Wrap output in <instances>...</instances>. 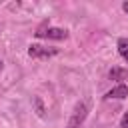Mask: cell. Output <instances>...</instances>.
Returning a JSON list of instances; mask_svg holds the SVG:
<instances>
[{
    "instance_id": "6da1fadb",
    "label": "cell",
    "mask_w": 128,
    "mask_h": 128,
    "mask_svg": "<svg viewBox=\"0 0 128 128\" xmlns=\"http://www.w3.org/2000/svg\"><path fill=\"white\" fill-rule=\"evenodd\" d=\"M86 116H88V106H86L84 102H78V104L74 106V112H72L66 128H80V126L84 124Z\"/></svg>"
},
{
    "instance_id": "7a4b0ae2",
    "label": "cell",
    "mask_w": 128,
    "mask_h": 128,
    "mask_svg": "<svg viewBox=\"0 0 128 128\" xmlns=\"http://www.w3.org/2000/svg\"><path fill=\"white\" fill-rule=\"evenodd\" d=\"M34 34L38 38H50V40H66L68 38V30H64V28H52V26L38 28Z\"/></svg>"
},
{
    "instance_id": "3957f363",
    "label": "cell",
    "mask_w": 128,
    "mask_h": 128,
    "mask_svg": "<svg viewBox=\"0 0 128 128\" xmlns=\"http://www.w3.org/2000/svg\"><path fill=\"white\" fill-rule=\"evenodd\" d=\"M58 54V48H50V46H42V44H30L28 48V56L32 58H52Z\"/></svg>"
},
{
    "instance_id": "277c9868",
    "label": "cell",
    "mask_w": 128,
    "mask_h": 128,
    "mask_svg": "<svg viewBox=\"0 0 128 128\" xmlns=\"http://www.w3.org/2000/svg\"><path fill=\"white\" fill-rule=\"evenodd\" d=\"M126 96H128V86H126V84H118V86H114L112 90H108V92L104 94V100H112V98L122 100V98H126Z\"/></svg>"
},
{
    "instance_id": "5b68a950",
    "label": "cell",
    "mask_w": 128,
    "mask_h": 128,
    "mask_svg": "<svg viewBox=\"0 0 128 128\" xmlns=\"http://www.w3.org/2000/svg\"><path fill=\"white\" fill-rule=\"evenodd\" d=\"M108 76L112 80H128V70H122V68H112L108 72Z\"/></svg>"
},
{
    "instance_id": "8992f818",
    "label": "cell",
    "mask_w": 128,
    "mask_h": 128,
    "mask_svg": "<svg viewBox=\"0 0 128 128\" xmlns=\"http://www.w3.org/2000/svg\"><path fill=\"white\" fill-rule=\"evenodd\" d=\"M116 46H118V52H120V56H122V58L128 62V38H120Z\"/></svg>"
},
{
    "instance_id": "52a82bcc",
    "label": "cell",
    "mask_w": 128,
    "mask_h": 128,
    "mask_svg": "<svg viewBox=\"0 0 128 128\" xmlns=\"http://www.w3.org/2000/svg\"><path fill=\"white\" fill-rule=\"evenodd\" d=\"M120 128H128V110L124 112V116H122V120H120Z\"/></svg>"
},
{
    "instance_id": "ba28073f",
    "label": "cell",
    "mask_w": 128,
    "mask_h": 128,
    "mask_svg": "<svg viewBox=\"0 0 128 128\" xmlns=\"http://www.w3.org/2000/svg\"><path fill=\"white\" fill-rule=\"evenodd\" d=\"M122 10H124V12L128 14V2H124V4H122Z\"/></svg>"
},
{
    "instance_id": "9c48e42d",
    "label": "cell",
    "mask_w": 128,
    "mask_h": 128,
    "mask_svg": "<svg viewBox=\"0 0 128 128\" xmlns=\"http://www.w3.org/2000/svg\"><path fill=\"white\" fill-rule=\"evenodd\" d=\"M2 68H4V62H2V60H0V70H2Z\"/></svg>"
}]
</instances>
